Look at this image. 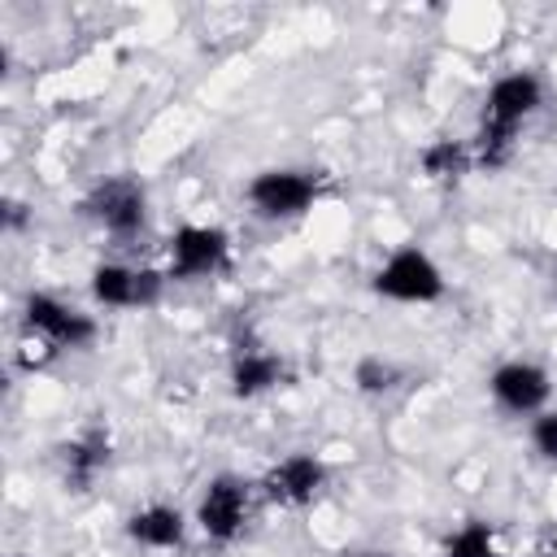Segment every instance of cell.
I'll list each match as a JSON object with an SVG mask.
<instances>
[{"label":"cell","mask_w":557,"mask_h":557,"mask_svg":"<svg viewBox=\"0 0 557 557\" xmlns=\"http://www.w3.org/2000/svg\"><path fill=\"white\" fill-rule=\"evenodd\" d=\"M540 109H544V78H540L535 70L500 74V78L487 87L483 109H479V131H474V139H470L474 165H479L483 174L509 165L522 126H527Z\"/></svg>","instance_id":"obj_1"},{"label":"cell","mask_w":557,"mask_h":557,"mask_svg":"<svg viewBox=\"0 0 557 557\" xmlns=\"http://www.w3.org/2000/svg\"><path fill=\"white\" fill-rule=\"evenodd\" d=\"M257 496H261V487L252 479H244L235 470H222V474H213L200 487V500H196L191 522H196V531L209 544L231 548V544H239L248 535L252 513H257Z\"/></svg>","instance_id":"obj_2"},{"label":"cell","mask_w":557,"mask_h":557,"mask_svg":"<svg viewBox=\"0 0 557 557\" xmlns=\"http://www.w3.org/2000/svg\"><path fill=\"white\" fill-rule=\"evenodd\" d=\"M78 213L109 239L131 244L148 231V187L135 174H109L83 191Z\"/></svg>","instance_id":"obj_3"},{"label":"cell","mask_w":557,"mask_h":557,"mask_svg":"<svg viewBox=\"0 0 557 557\" xmlns=\"http://www.w3.org/2000/svg\"><path fill=\"white\" fill-rule=\"evenodd\" d=\"M370 292L392 305H435V300H444L448 278L422 244H400L370 274Z\"/></svg>","instance_id":"obj_4"},{"label":"cell","mask_w":557,"mask_h":557,"mask_svg":"<svg viewBox=\"0 0 557 557\" xmlns=\"http://www.w3.org/2000/svg\"><path fill=\"white\" fill-rule=\"evenodd\" d=\"M96 318L52 292H26L22 296V335L35 339L48 352H83L96 344Z\"/></svg>","instance_id":"obj_5"},{"label":"cell","mask_w":557,"mask_h":557,"mask_svg":"<svg viewBox=\"0 0 557 557\" xmlns=\"http://www.w3.org/2000/svg\"><path fill=\"white\" fill-rule=\"evenodd\" d=\"M318 196H322V178L300 165L257 170L244 187V200L261 222H296L318 205Z\"/></svg>","instance_id":"obj_6"},{"label":"cell","mask_w":557,"mask_h":557,"mask_svg":"<svg viewBox=\"0 0 557 557\" xmlns=\"http://www.w3.org/2000/svg\"><path fill=\"white\" fill-rule=\"evenodd\" d=\"M231 265H235L231 235L213 222H183L165 244V274L174 283L218 278V274H231Z\"/></svg>","instance_id":"obj_7"},{"label":"cell","mask_w":557,"mask_h":557,"mask_svg":"<svg viewBox=\"0 0 557 557\" xmlns=\"http://www.w3.org/2000/svg\"><path fill=\"white\" fill-rule=\"evenodd\" d=\"M487 396L500 413L509 418H535L548 409L553 400V374L540 361L527 357H509L487 374Z\"/></svg>","instance_id":"obj_8"},{"label":"cell","mask_w":557,"mask_h":557,"mask_svg":"<svg viewBox=\"0 0 557 557\" xmlns=\"http://www.w3.org/2000/svg\"><path fill=\"white\" fill-rule=\"evenodd\" d=\"M165 278L161 270L152 265H131V261H100L87 278L91 287V300L100 309H152L165 292Z\"/></svg>","instance_id":"obj_9"},{"label":"cell","mask_w":557,"mask_h":557,"mask_svg":"<svg viewBox=\"0 0 557 557\" xmlns=\"http://www.w3.org/2000/svg\"><path fill=\"white\" fill-rule=\"evenodd\" d=\"M326 483H331V470H326L322 457H313V453H287V457H278V461L261 474L257 487H261V496H265L270 505H278V509H309V505L322 500Z\"/></svg>","instance_id":"obj_10"},{"label":"cell","mask_w":557,"mask_h":557,"mask_svg":"<svg viewBox=\"0 0 557 557\" xmlns=\"http://www.w3.org/2000/svg\"><path fill=\"white\" fill-rule=\"evenodd\" d=\"M109 466H113V435L104 426H87L65 444H57V470L70 492H91Z\"/></svg>","instance_id":"obj_11"},{"label":"cell","mask_w":557,"mask_h":557,"mask_svg":"<svg viewBox=\"0 0 557 557\" xmlns=\"http://www.w3.org/2000/svg\"><path fill=\"white\" fill-rule=\"evenodd\" d=\"M187 527H191L187 513L178 505H170V500H148V505L131 509L126 522H122L126 540L135 548H148V553H174V548H183L187 544Z\"/></svg>","instance_id":"obj_12"},{"label":"cell","mask_w":557,"mask_h":557,"mask_svg":"<svg viewBox=\"0 0 557 557\" xmlns=\"http://www.w3.org/2000/svg\"><path fill=\"white\" fill-rule=\"evenodd\" d=\"M226 379H231V396L257 400V396H265V392H274V387L287 383V361H283L274 348L248 339V344H239V348L231 352Z\"/></svg>","instance_id":"obj_13"},{"label":"cell","mask_w":557,"mask_h":557,"mask_svg":"<svg viewBox=\"0 0 557 557\" xmlns=\"http://www.w3.org/2000/svg\"><path fill=\"white\" fill-rule=\"evenodd\" d=\"M470 165H474V148H470L466 139L440 135V139H431V144L418 152V170H422V178L435 183V187L461 183V178L470 174Z\"/></svg>","instance_id":"obj_14"},{"label":"cell","mask_w":557,"mask_h":557,"mask_svg":"<svg viewBox=\"0 0 557 557\" xmlns=\"http://www.w3.org/2000/svg\"><path fill=\"white\" fill-rule=\"evenodd\" d=\"M440 557H505V553H500L496 522H487V518H466L461 527H453V531L440 540Z\"/></svg>","instance_id":"obj_15"},{"label":"cell","mask_w":557,"mask_h":557,"mask_svg":"<svg viewBox=\"0 0 557 557\" xmlns=\"http://www.w3.org/2000/svg\"><path fill=\"white\" fill-rule=\"evenodd\" d=\"M396 383H400V366H396V361H387V357H379V352L357 357V366H352V387H357L361 396H387Z\"/></svg>","instance_id":"obj_16"},{"label":"cell","mask_w":557,"mask_h":557,"mask_svg":"<svg viewBox=\"0 0 557 557\" xmlns=\"http://www.w3.org/2000/svg\"><path fill=\"white\" fill-rule=\"evenodd\" d=\"M531 448L544 461H557V405H548L544 413L531 418Z\"/></svg>","instance_id":"obj_17"},{"label":"cell","mask_w":557,"mask_h":557,"mask_svg":"<svg viewBox=\"0 0 557 557\" xmlns=\"http://www.w3.org/2000/svg\"><path fill=\"white\" fill-rule=\"evenodd\" d=\"M22 222H26V213H22V205H17V200H9V205H4V226H9V231H17Z\"/></svg>","instance_id":"obj_18"},{"label":"cell","mask_w":557,"mask_h":557,"mask_svg":"<svg viewBox=\"0 0 557 557\" xmlns=\"http://www.w3.org/2000/svg\"><path fill=\"white\" fill-rule=\"evenodd\" d=\"M344 557H392V553H379V548H357V553H344Z\"/></svg>","instance_id":"obj_19"},{"label":"cell","mask_w":557,"mask_h":557,"mask_svg":"<svg viewBox=\"0 0 557 557\" xmlns=\"http://www.w3.org/2000/svg\"><path fill=\"white\" fill-rule=\"evenodd\" d=\"M544 557H557V535L548 540V548H544Z\"/></svg>","instance_id":"obj_20"}]
</instances>
